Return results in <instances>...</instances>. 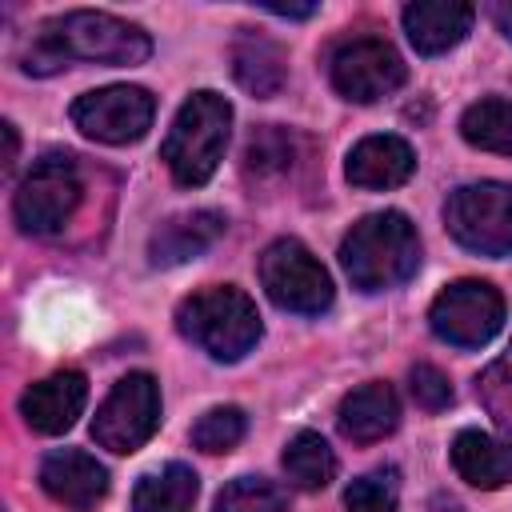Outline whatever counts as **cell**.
I'll return each mask as SVG.
<instances>
[{"label":"cell","instance_id":"obj_9","mask_svg":"<svg viewBox=\"0 0 512 512\" xmlns=\"http://www.w3.org/2000/svg\"><path fill=\"white\" fill-rule=\"evenodd\" d=\"M428 324L444 344L484 348L504 328V296L488 280H456L432 300Z\"/></svg>","mask_w":512,"mask_h":512},{"label":"cell","instance_id":"obj_12","mask_svg":"<svg viewBox=\"0 0 512 512\" xmlns=\"http://www.w3.org/2000/svg\"><path fill=\"white\" fill-rule=\"evenodd\" d=\"M40 488L72 512H92L108 496V468L80 448H56L40 464Z\"/></svg>","mask_w":512,"mask_h":512},{"label":"cell","instance_id":"obj_25","mask_svg":"<svg viewBox=\"0 0 512 512\" xmlns=\"http://www.w3.org/2000/svg\"><path fill=\"white\" fill-rule=\"evenodd\" d=\"M244 428H248V420H244L240 408H232V404L208 408V412L196 420V428H192V444H196L200 452L216 456V452L236 448V444L244 440Z\"/></svg>","mask_w":512,"mask_h":512},{"label":"cell","instance_id":"obj_1","mask_svg":"<svg viewBox=\"0 0 512 512\" xmlns=\"http://www.w3.org/2000/svg\"><path fill=\"white\" fill-rule=\"evenodd\" d=\"M152 56L148 32L136 24L108 16V12H64L52 16L36 28L32 36V60L24 64L28 72H52L68 60H88V64H144Z\"/></svg>","mask_w":512,"mask_h":512},{"label":"cell","instance_id":"obj_11","mask_svg":"<svg viewBox=\"0 0 512 512\" xmlns=\"http://www.w3.org/2000/svg\"><path fill=\"white\" fill-rule=\"evenodd\" d=\"M404 76H408V68L400 60V52L376 36L352 40V44L336 48V56H332V88L356 104H372V100L396 92L404 84Z\"/></svg>","mask_w":512,"mask_h":512},{"label":"cell","instance_id":"obj_23","mask_svg":"<svg viewBox=\"0 0 512 512\" xmlns=\"http://www.w3.org/2000/svg\"><path fill=\"white\" fill-rule=\"evenodd\" d=\"M288 492L268 476H236L220 488L212 512H284Z\"/></svg>","mask_w":512,"mask_h":512},{"label":"cell","instance_id":"obj_18","mask_svg":"<svg viewBox=\"0 0 512 512\" xmlns=\"http://www.w3.org/2000/svg\"><path fill=\"white\" fill-rule=\"evenodd\" d=\"M452 468L472 488H504V484H512V444L496 440L488 432L464 428L452 440Z\"/></svg>","mask_w":512,"mask_h":512},{"label":"cell","instance_id":"obj_13","mask_svg":"<svg viewBox=\"0 0 512 512\" xmlns=\"http://www.w3.org/2000/svg\"><path fill=\"white\" fill-rule=\"evenodd\" d=\"M84 400H88V380L84 372H52L48 380L32 384L24 396H20V416L32 432L40 436H60L76 424V416L84 412Z\"/></svg>","mask_w":512,"mask_h":512},{"label":"cell","instance_id":"obj_15","mask_svg":"<svg viewBox=\"0 0 512 512\" xmlns=\"http://www.w3.org/2000/svg\"><path fill=\"white\" fill-rule=\"evenodd\" d=\"M228 220L212 208H196V212H180L172 220H164L152 240H148V256L156 268H172L184 260H196L200 252H208L220 236H224Z\"/></svg>","mask_w":512,"mask_h":512},{"label":"cell","instance_id":"obj_31","mask_svg":"<svg viewBox=\"0 0 512 512\" xmlns=\"http://www.w3.org/2000/svg\"><path fill=\"white\" fill-rule=\"evenodd\" d=\"M496 20H500V28H504V36H508V40H512V0H508V4H500V8H496Z\"/></svg>","mask_w":512,"mask_h":512},{"label":"cell","instance_id":"obj_19","mask_svg":"<svg viewBox=\"0 0 512 512\" xmlns=\"http://www.w3.org/2000/svg\"><path fill=\"white\" fill-rule=\"evenodd\" d=\"M232 76L252 96H276L284 88V76H288L280 44H272L268 36L244 32L232 48Z\"/></svg>","mask_w":512,"mask_h":512},{"label":"cell","instance_id":"obj_10","mask_svg":"<svg viewBox=\"0 0 512 512\" xmlns=\"http://www.w3.org/2000/svg\"><path fill=\"white\" fill-rule=\"evenodd\" d=\"M152 116H156V100L148 88H136V84H108L76 96L72 104V124L100 144L140 140L152 128Z\"/></svg>","mask_w":512,"mask_h":512},{"label":"cell","instance_id":"obj_3","mask_svg":"<svg viewBox=\"0 0 512 512\" xmlns=\"http://www.w3.org/2000/svg\"><path fill=\"white\" fill-rule=\"evenodd\" d=\"M228 132H232V104L220 92H208V88L192 92L180 104V112H176V120L164 136V148H160L176 184H184V188L208 184L212 172L224 160Z\"/></svg>","mask_w":512,"mask_h":512},{"label":"cell","instance_id":"obj_2","mask_svg":"<svg viewBox=\"0 0 512 512\" xmlns=\"http://www.w3.org/2000/svg\"><path fill=\"white\" fill-rule=\"evenodd\" d=\"M340 264L360 292H384L416 276L420 236L404 212H372L348 228L340 240Z\"/></svg>","mask_w":512,"mask_h":512},{"label":"cell","instance_id":"obj_7","mask_svg":"<svg viewBox=\"0 0 512 512\" xmlns=\"http://www.w3.org/2000/svg\"><path fill=\"white\" fill-rule=\"evenodd\" d=\"M160 428V384L148 372H128L112 384L92 416V440L116 456H128Z\"/></svg>","mask_w":512,"mask_h":512},{"label":"cell","instance_id":"obj_16","mask_svg":"<svg viewBox=\"0 0 512 512\" xmlns=\"http://www.w3.org/2000/svg\"><path fill=\"white\" fill-rule=\"evenodd\" d=\"M348 180L356 188H400L412 172H416V152L408 140L400 136H364L352 152H348V164H344Z\"/></svg>","mask_w":512,"mask_h":512},{"label":"cell","instance_id":"obj_5","mask_svg":"<svg viewBox=\"0 0 512 512\" xmlns=\"http://www.w3.org/2000/svg\"><path fill=\"white\" fill-rule=\"evenodd\" d=\"M444 224L468 252L508 256L512 252V184L480 180L460 184L444 204Z\"/></svg>","mask_w":512,"mask_h":512},{"label":"cell","instance_id":"obj_22","mask_svg":"<svg viewBox=\"0 0 512 512\" xmlns=\"http://www.w3.org/2000/svg\"><path fill=\"white\" fill-rule=\"evenodd\" d=\"M284 472L296 488L304 492H320L332 484L336 476V456L328 448V440L320 432H296L284 448Z\"/></svg>","mask_w":512,"mask_h":512},{"label":"cell","instance_id":"obj_26","mask_svg":"<svg viewBox=\"0 0 512 512\" xmlns=\"http://www.w3.org/2000/svg\"><path fill=\"white\" fill-rule=\"evenodd\" d=\"M292 164V136L280 128H260L252 132L248 148H244V168L248 176H272L284 172Z\"/></svg>","mask_w":512,"mask_h":512},{"label":"cell","instance_id":"obj_27","mask_svg":"<svg viewBox=\"0 0 512 512\" xmlns=\"http://www.w3.org/2000/svg\"><path fill=\"white\" fill-rule=\"evenodd\" d=\"M408 388H412V400H416L420 408H428V412H440V408L452 404V384H448V376H444L440 368H432V364H416V368L408 372Z\"/></svg>","mask_w":512,"mask_h":512},{"label":"cell","instance_id":"obj_24","mask_svg":"<svg viewBox=\"0 0 512 512\" xmlns=\"http://www.w3.org/2000/svg\"><path fill=\"white\" fill-rule=\"evenodd\" d=\"M396 504H400V472L396 468H372L344 488L348 512H396Z\"/></svg>","mask_w":512,"mask_h":512},{"label":"cell","instance_id":"obj_29","mask_svg":"<svg viewBox=\"0 0 512 512\" xmlns=\"http://www.w3.org/2000/svg\"><path fill=\"white\" fill-rule=\"evenodd\" d=\"M0 132H4V168H12V164H16V128L4 120Z\"/></svg>","mask_w":512,"mask_h":512},{"label":"cell","instance_id":"obj_28","mask_svg":"<svg viewBox=\"0 0 512 512\" xmlns=\"http://www.w3.org/2000/svg\"><path fill=\"white\" fill-rule=\"evenodd\" d=\"M488 372L508 376V380H504V384L480 380V384H476V392L484 396V404H488V412L496 416V424H500V428H512V348H508V356H504L500 364H492Z\"/></svg>","mask_w":512,"mask_h":512},{"label":"cell","instance_id":"obj_14","mask_svg":"<svg viewBox=\"0 0 512 512\" xmlns=\"http://www.w3.org/2000/svg\"><path fill=\"white\" fill-rule=\"evenodd\" d=\"M476 20V8L464 0H416L404 8V32L420 56H440L456 48Z\"/></svg>","mask_w":512,"mask_h":512},{"label":"cell","instance_id":"obj_20","mask_svg":"<svg viewBox=\"0 0 512 512\" xmlns=\"http://www.w3.org/2000/svg\"><path fill=\"white\" fill-rule=\"evenodd\" d=\"M200 480L188 464H164L160 472L140 476L132 492V512H192Z\"/></svg>","mask_w":512,"mask_h":512},{"label":"cell","instance_id":"obj_4","mask_svg":"<svg viewBox=\"0 0 512 512\" xmlns=\"http://www.w3.org/2000/svg\"><path fill=\"white\" fill-rule=\"evenodd\" d=\"M176 328L200 352H208L212 360H228V364L240 360L244 352H252L264 332L256 304L248 300V292H240L232 284H212V288H200L188 300H180Z\"/></svg>","mask_w":512,"mask_h":512},{"label":"cell","instance_id":"obj_17","mask_svg":"<svg viewBox=\"0 0 512 512\" xmlns=\"http://www.w3.org/2000/svg\"><path fill=\"white\" fill-rule=\"evenodd\" d=\"M336 424H340V432H344L352 444L384 440V436L396 432V424H400V400H396V388L384 384V380H368V384L352 388V392L340 400Z\"/></svg>","mask_w":512,"mask_h":512},{"label":"cell","instance_id":"obj_8","mask_svg":"<svg viewBox=\"0 0 512 512\" xmlns=\"http://www.w3.org/2000/svg\"><path fill=\"white\" fill-rule=\"evenodd\" d=\"M260 284L268 292V300L284 312H300V316H320L332 304V276L324 272V264L292 236L272 240L260 256Z\"/></svg>","mask_w":512,"mask_h":512},{"label":"cell","instance_id":"obj_30","mask_svg":"<svg viewBox=\"0 0 512 512\" xmlns=\"http://www.w3.org/2000/svg\"><path fill=\"white\" fill-rule=\"evenodd\" d=\"M268 12H276V16H292V20H304V16H312V12H316V4H304V8H284V4H268Z\"/></svg>","mask_w":512,"mask_h":512},{"label":"cell","instance_id":"obj_21","mask_svg":"<svg viewBox=\"0 0 512 512\" xmlns=\"http://www.w3.org/2000/svg\"><path fill=\"white\" fill-rule=\"evenodd\" d=\"M460 136L480 152L512 156V100L484 96V100L468 104L460 116Z\"/></svg>","mask_w":512,"mask_h":512},{"label":"cell","instance_id":"obj_6","mask_svg":"<svg viewBox=\"0 0 512 512\" xmlns=\"http://www.w3.org/2000/svg\"><path fill=\"white\" fill-rule=\"evenodd\" d=\"M80 192L84 188H80L76 160L68 152H48L28 168V176L16 188V200H12L16 224L32 236L60 232L72 220V212L80 204Z\"/></svg>","mask_w":512,"mask_h":512}]
</instances>
